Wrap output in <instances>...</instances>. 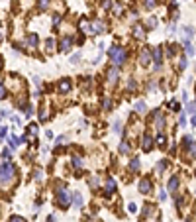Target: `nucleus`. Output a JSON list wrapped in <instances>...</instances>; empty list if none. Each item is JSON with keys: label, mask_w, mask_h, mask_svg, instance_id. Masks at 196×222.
<instances>
[{"label": "nucleus", "mask_w": 196, "mask_h": 222, "mask_svg": "<svg viewBox=\"0 0 196 222\" xmlns=\"http://www.w3.org/2000/svg\"><path fill=\"white\" fill-rule=\"evenodd\" d=\"M57 89H59V93H69V90H71V81H69V79H63Z\"/></svg>", "instance_id": "6"}, {"label": "nucleus", "mask_w": 196, "mask_h": 222, "mask_svg": "<svg viewBox=\"0 0 196 222\" xmlns=\"http://www.w3.org/2000/svg\"><path fill=\"white\" fill-rule=\"evenodd\" d=\"M134 36L137 37V40H141V37H145V30H143V26L135 24V26H134Z\"/></svg>", "instance_id": "10"}, {"label": "nucleus", "mask_w": 196, "mask_h": 222, "mask_svg": "<svg viewBox=\"0 0 196 222\" xmlns=\"http://www.w3.org/2000/svg\"><path fill=\"white\" fill-rule=\"evenodd\" d=\"M90 30H92V31H98V34H100V31H104V24H102V22H92Z\"/></svg>", "instance_id": "17"}, {"label": "nucleus", "mask_w": 196, "mask_h": 222, "mask_svg": "<svg viewBox=\"0 0 196 222\" xmlns=\"http://www.w3.org/2000/svg\"><path fill=\"white\" fill-rule=\"evenodd\" d=\"M149 57H151L149 49H143V51H141V55H139V63L141 65H147V63H149Z\"/></svg>", "instance_id": "11"}, {"label": "nucleus", "mask_w": 196, "mask_h": 222, "mask_svg": "<svg viewBox=\"0 0 196 222\" xmlns=\"http://www.w3.org/2000/svg\"><path fill=\"white\" fill-rule=\"evenodd\" d=\"M135 89V81H130L128 83V90H134Z\"/></svg>", "instance_id": "39"}, {"label": "nucleus", "mask_w": 196, "mask_h": 222, "mask_svg": "<svg viewBox=\"0 0 196 222\" xmlns=\"http://www.w3.org/2000/svg\"><path fill=\"white\" fill-rule=\"evenodd\" d=\"M182 144H184V148H190V145H192V138H190V136H184Z\"/></svg>", "instance_id": "27"}, {"label": "nucleus", "mask_w": 196, "mask_h": 222, "mask_svg": "<svg viewBox=\"0 0 196 222\" xmlns=\"http://www.w3.org/2000/svg\"><path fill=\"white\" fill-rule=\"evenodd\" d=\"M192 126H196V116H192Z\"/></svg>", "instance_id": "48"}, {"label": "nucleus", "mask_w": 196, "mask_h": 222, "mask_svg": "<svg viewBox=\"0 0 196 222\" xmlns=\"http://www.w3.org/2000/svg\"><path fill=\"white\" fill-rule=\"evenodd\" d=\"M139 191H141V193H145V195L153 191V185H151V181L147 179V177H145V179H141V181H139Z\"/></svg>", "instance_id": "5"}, {"label": "nucleus", "mask_w": 196, "mask_h": 222, "mask_svg": "<svg viewBox=\"0 0 196 222\" xmlns=\"http://www.w3.org/2000/svg\"><path fill=\"white\" fill-rule=\"evenodd\" d=\"M135 210H137V207H135L134 203H131V204H130V212H135Z\"/></svg>", "instance_id": "45"}, {"label": "nucleus", "mask_w": 196, "mask_h": 222, "mask_svg": "<svg viewBox=\"0 0 196 222\" xmlns=\"http://www.w3.org/2000/svg\"><path fill=\"white\" fill-rule=\"evenodd\" d=\"M130 171H139V159H137V157L131 159V163H130Z\"/></svg>", "instance_id": "19"}, {"label": "nucleus", "mask_w": 196, "mask_h": 222, "mask_svg": "<svg viewBox=\"0 0 196 222\" xmlns=\"http://www.w3.org/2000/svg\"><path fill=\"white\" fill-rule=\"evenodd\" d=\"M110 4H112L110 0H102V8H110Z\"/></svg>", "instance_id": "42"}, {"label": "nucleus", "mask_w": 196, "mask_h": 222, "mask_svg": "<svg viewBox=\"0 0 196 222\" xmlns=\"http://www.w3.org/2000/svg\"><path fill=\"white\" fill-rule=\"evenodd\" d=\"M151 148H153V138L149 136V134H143V149L149 151Z\"/></svg>", "instance_id": "9"}, {"label": "nucleus", "mask_w": 196, "mask_h": 222, "mask_svg": "<svg viewBox=\"0 0 196 222\" xmlns=\"http://www.w3.org/2000/svg\"><path fill=\"white\" fill-rule=\"evenodd\" d=\"M169 191H171V193H174V191H177V189H178V179H177V177H171V179H169Z\"/></svg>", "instance_id": "14"}, {"label": "nucleus", "mask_w": 196, "mask_h": 222, "mask_svg": "<svg viewBox=\"0 0 196 222\" xmlns=\"http://www.w3.org/2000/svg\"><path fill=\"white\" fill-rule=\"evenodd\" d=\"M184 51H186V53H188V55H192V53H194V47H192V45H190V43H188V41H184Z\"/></svg>", "instance_id": "22"}, {"label": "nucleus", "mask_w": 196, "mask_h": 222, "mask_svg": "<svg viewBox=\"0 0 196 222\" xmlns=\"http://www.w3.org/2000/svg\"><path fill=\"white\" fill-rule=\"evenodd\" d=\"M155 2H157V0H145V8H147V10H151L153 6H155Z\"/></svg>", "instance_id": "31"}, {"label": "nucleus", "mask_w": 196, "mask_h": 222, "mask_svg": "<svg viewBox=\"0 0 196 222\" xmlns=\"http://www.w3.org/2000/svg\"><path fill=\"white\" fill-rule=\"evenodd\" d=\"M165 142H167V140H165V136H163V134H161V136L157 138V144L161 145V148H165Z\"/></svg>", "instance_id": "32"}, {"label": "nucleus", "mask_w": 196, "mask_h": 222, "mask_svg": "<svg viewBox=\"0 0 196 222\" xmlns=\"http://www.w3.org/2000/svg\"><path fill=\"white\" fill-rule=\"evenodd\" d=\"M165 167H167V161H161V163L157 165V175H159V173H163V171H165Z\"/></svg>", "instance_id": "28"}, {"label": "nucleus", "mask_w": 196, "mask_h": 222, "mask_svg": "<svg viewBox=\"0 0 196 222\" xmlns=\"http://www.w3.org/2000/svg\"><path fill=\"white\" fill-rule=\"evenodd\" d=\"M47 222H55V218H53V216H49V218H47Z\"/></svg>", "instance_id": "47"}, {"label": "nucleus", "mask_w": 196, "mask_h": 222, "mask_svg": "<svg viewBox=\"0 0 196 222\" xmlns=\"http://www.w3.org/2000/svg\"><path fill=\"white\" fill-rule=\"evenodd\" d=\"M0 98H6V89H4V85H0Z\"/></svg>", "instance_id": "36"}, {"label": "nucleus", "mask_w": 196, "mask_h": 222, "mask_svg": "<svg viewBox=\"0 0 196 222\" xmlns=\"http://www.w3.org/2000/svg\"><path fill=\"white\" fill-rule=\"evenodd\" d=\"M2 157H4V159H8V157H10V151H8V149H4V151H2Z\"/></svg>", "instance_id": "44"}, {"label": "nucleus", "mask_w": 196, "mask_h": 222, "mask_svg": "<svg viewBox=\"0 0 196 222\" xmlns=\"http://www.w3.org/2000/svg\"><path fill=\"white\" fill-rule=\"evenodd\" d=\"M16 175V167L10 163V161H4V163H0V183L2 185H6L14 179Z\"/></svg>", "instance_id": "1"}, {"label": "nucleus", "mask_w": 196, "mask_h": 222, "mask_svg": "<svg viewBox=\"0 0 196 222\" xmlns=\"http://www.w3.org/2000/svg\"><path fill=\"white\" fill-rule=\"evenodd\" d=\"M8 142H10V145H12V148H16V145L20 144V140L16 138V136H10V138H8Z\"/></svg>", "instance_id": "24"}, {"label": "nucleus", "mask_w": 196, "mask_h": 222, "mask_svg": "<svg viewBox=\"0 0 196 222\" xmlns=\"http://www.w3.org/2000/svg\"><path fill=\"white\" fill-rule=\"evenodd\" d=\"M155 24H157V22H155V18H149V22H147V26H149V28H153Z\"/></svg>", "instance_id": "41"}, {"label": "nucleus", "mask_w": 196, "mask_h": 222, "mask_svg": "<svg viewBox=\"0 0 196 222\" xmlns=\"http://www.w3.org/2000/svg\"><path fill=\"white\" fill-rule=\"evenodd\" d=\"M73 203H75L77 208H81L82 207V195L81 193H75V195H73Z\"/></svg>", "instance_id": "15"}, {"label": "nucleus", "mask_w": 196, "mask_h": 222, "mask_svg": "<svg viewBox=\"0 0 196 222\" xmlns=\"http://www.w3.org/2000/svg\"><path fill=\"white\" fill-rule=\"evenodd\" d=\"M53 47H55V41H53V40H47V41H45V49H47V51H53Z\"/></svg>", "instance_id": "23"}, {"label": "nucleus", "mask_w": 196, "mask_h": 222, "mask_svg": "<svg viewBox=\"0 0 196 222\" xmlns=\"http://www.w3.org/2000/svg\"><path fill=\"white\" fill-rule=\"evenodd\" d=\"M59 22H61L59 16H53V24H55V26H59Z\"/></svg>", "instance_id": "43"}, {"label": "nucleus", "mask_w": 196, "mask_h": 222, "mask_svg": "<svg viewBox=\"0 0 196 222\" xmlns=\"http://www.w3.org/2000/svg\"><path fill=\"white\" fill-rule=\"evenodd\" d=\"M47 4H49V0H39V8H41V10L47 8Z\"/></svg>", "instance_id": "38"}, {"label": "nucleus", "mask_w": 196, "mask_h": 222, "mask_svg": "<svg viewBox=\"0 0 196 222\" xmlns=\"http://www.w3.org/2000/svg\"><path fill=\"white\" fill-rule=\"evenodd\" d=\"M73 165H75V167H82V157L75 155V157H73Z\"/></svg>", "instance_id": "21"}, {"label": "nucleus", "mask_w": 196, "mask_h": 222, "mask_svg": "<svg viewBox=\"0 0 196 222\" xmlns=\"http://www.w3.org/2000/svg\"><path fill=\"white\" fill-rule=\"evenodd\" d=\"M10 222H26L22 216H12V218H10Z\"/></svg>", "instance_id": "37"}, {"label": "nucleus", "mask_w": 196, "mask_h": 222, "mask_svg": "<svg viewBox=\"0 0 196 222\" xmlns=\"http://www.w3.org/2000/svg\"><path fill=\"white\" fill-rule=\"evenodd\" d=\"M4 40V31H2V28H0V41Z\"/></svg>", "instance_id": "46"}, {"label": "nucleus", "mask_w": 196, "mask_h": 222, "mask_svg": "<svg viewBox=\"0 0 196 222\" xmlns=\"http://www.w3.org/2000/svg\"><path fill=\"white\" fill-rule=\"evenodd\" d=\"M145 108H147V106H145L143 100H137V102H135V110H137V112H145Z\"/></svg>", "instance_id": "20"}, {"label": "nucleus", "mask_w": 196, "mask_h": 222, "mask_svg": "<svg viewBox=\"0 0 196 222\" xmlns=\"http://www.w3.org/2000/svg\"><path fill=\"white\" fill-rule=\"evenodd\" d=\"M178 69H181V71H182V69H186V57L178 59Z\"/></svg>", "instance_id": "25"}, {"label": "nucleus", "mask_w": 196, "mask_h": 222, "mask_svg": "<svg viewBox=\"0 0 196 222\" xmlns=\"http://www.w3.org/2000/svg\"><path fill=\"white\" fill-rule=\"evenodd\" d=\"M155 128L159 130V132L165 128V118H163V114H159V112L155 114Z\"/></svg>", "instance_id": "8"}, {"label": "nucleus", "mask_w": 196, "mask_h": 222, "mask_svg": "<svg viewBox=\"0 0 196 222\" xmlns=\"http://www.w3.org/2000/svg\"><path fill=\"white\" fill-rule=\"evenodd\" d=\"M114 132H116V134L122 132V122H116V124H114Z\"/></svg>", "instance_id": "34"}, {"label": "nucleus", "mask_w": 196, "mask_h": 222, "mask_svg": "<svg viewBox=\"0 0 196 222\" xmlns=\"http://www.w3.org/2000/svg\"><path fill=\"white\" fill-rule=\"evenodd\" d=\"M71 43H73V37H63V40H61V51H69V49H71Z\"/></svg>", "instance_id": "7"}, {"label": "nucleus", "mask_w": 196, "mask_h": 222, "mask_svg": "<svg viewBox=\"0 0 196 222\" xmlns=\"http://www.w3.org/2000/svg\"><path fill=\"white\" fill-rule=\"evenodd\" d=\"M26 41H28V45L35 47V45H38V36H35V34H31V36H28V40H26Z\"/></svg>", "instance_id": "18"}, {"label": "nucleus", "mask_w": 196, "mask_h": 222, "mask_svg": "<svg viewBox=\"0 0 196 222\" xmlns=\"http://www.w3.org/2000/svg\"><path fill=\"white\" fill-rule=\"evenodd\" d=\"M116 79H118V67H112V69L108 71V81L114 85V83H116Z\"/></svg>", "instance_id": "13"}, {"label": "nucleus", "mask_w": 196, "mask_h": 222, "mask_svg": "<svg viewBox=\"0 0 196 222\" xmlns=\"http://www.w3.org/2000/svg\"><path fill=\"white\" fill-rule=\"evenodd\" d=\"M102 106H104V110H110V108H112V100H110V98H104Z\"/></svg>", "instance_id": "26"}, {"label": "nucleus", "mask_w": 196, "mask_h": 222, "mask_svg": "<svg viewBox=\"0 0 196 222\" xmlns=\"http://www.w3.org/2000/svg\"><path fill=\"white\" fill-rule=\"evenodd\" d=\"M28 130H30L31 134H34V136L38 134V126H35V124H31V126H28Z\"/></svg>", "instance_id": "35"}, {"label": "nucleus", "mask_w": 196, "mask_h": 222, "mask_svg": "<svg viewBox=\"0 0 196 222\" xmlns=\"http://www.w3.org/2000/svg\"><path fill=\"white\" fill-rule=\"evenodd\" d=\"M120 151H122V153H128V151H130V145L126 144V142H122V145H120Z\"/></svg>", "instance_id": "29"}, {"label": "nucleus", "mask_w": 196, "mask_h": 222, "mask_svg": "<svg viewBox=\"0 0 196 222\" xmlns=\"http://www.w3.org/2000/svg\"><path fill=\"white\" fill-rule=\"evenodd\" d=\"M181 36H182L184 41H188L190 37H192V28H188V26H186V28H182V34H181Z\"/></svg>", "instance_id": "16"}, {"label": "nucleus", "mask_w": 196, "mask_h": 222, "mask_svg": "<svg viewBox=\"0 0 196 222\" xmlns=\"http://www.w3.org/2000/svg\"><path fill=\"white\" fill-rule=\"evenodd\" d=\"M88 183H90V187H96V185H98V179H96V177H92Z\"/></svg>", "instance_id": "40"}, {"label": "nucleus", "mask_w": 196, "mask_h": 222, "mask_svg": "<svg viewBox=\"0 0 196 222\" xmlns=\"http://www.w3.org/2000/svg\"><path fill=\"white\" fill-rule=\"evenodd\" d=\"M0 69H2V57H0Z\"/></svg>", "instance_id": "49"}, {"label": "nucleus", "mask_w": 196, "mask_h": 222, "mask_svg": "<svg viewBox=\"0 0 196 222\" xmlns=\"http://www.w3.org/2000/svg\"><path fill=\"white\" fill-rule=\"evenodd\" d=\"M151 57H153V61H155V67L159 69V67H161V63H163V51H161V47L153 49L151 51Z\"/></svg>", "instance_id": "4"}, {"label": "nucleus", "mask_w": 196, "mask_h": 222, "mask_svg": "<svg viewBox=\"0 0 196 222\" xmlns=\"http://www.w3.org/2000/svg\"><path fill=\"white\" fill-rule=\"evenodd\" d=\"M126 57H128V53H126L124 47L116 45V47H112V49H110V59H112L114 67H122V65L126 63Z\"/></svg>", "instance_id": "2"}, {"label": "nucleus", "mask_w": 196, "mask_h": 222, "mask_svg": "<svg viewBox=\"0 0 196 222\" xmlns=\"http://www.w3.org/2000/svg\"><path fill=\"white\" fill-rule=\"evenodd\" d=\"M39 120H41V122H45V120H47V110H45V108H41V112H39Z\"/></svg>", "instance_id": "30"}, {"label": "nucleus", "mask_w": 196, "mask_h": 222, "mask_svg": "<svg viewBox=\"0 0 196 222\" xmlns=\"http://www.w3.org/2000/svg\"><path fill=\"white\" fill-rule=\"evenodd\" d=\"M69 201H71V199H69V193L65 191V187H57V204H59L61 208H67L69 207Z\"/></svg>", "instance_id": "3"}, {"label": "nucleus", "mask_w": 196, "mask_h": 222, "mask_svg": "<svg viewBox=\"0 0 196 222\" xmlns=\"http://www.w3.org/2000/svg\"><path fill=\"white\" fill-rule=\"evenodd\" d=\"M186 110L190 112V114H194V112H196V104H194V102H190V104L186 106Z\"/></svg>", "instance_id": "33"}, {"label": "nucleus", "mask_w": 196, "mask_h": 222, "mask_svg": "<svg viewBox=\"0 0 196 222\" xmlns=\"http://www.w3.org/2000/svg\"><path fill=\"white\" fill-rule=\"evenodd\" d=\"M114 191H116V183H114V179H108V181H106V197L112 195Z\"/></svg>", "instance_id": "12"}]
</instances>
